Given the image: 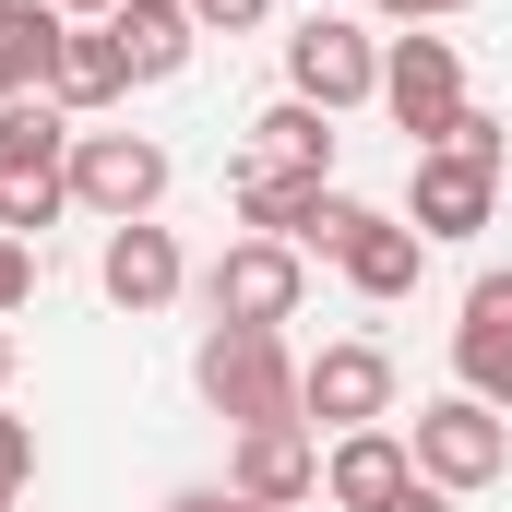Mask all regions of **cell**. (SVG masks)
<instances>
[{"instance_id":"cell-7","label":"cell","mask_w":512,"mask_h":512,"mask_svg":"<svg viewBox=\"0 0 512 512\" xmlns=\"http://www.w3.org/2000/svg\"><path fill=\"white\" fill-rule=\"evenodd\" d=\"M298 298H310V262L286 251V239H239V251H215V274H203V310L215 322H262V334H286Z\"/></svg>"},{"instance_id":"cell-8","label":"cell","mask_w":512,"mask_h":512,"mask_svg":"<svg viewBox=\"0 0 512 512\" xmlns=\"http://www.w3.org/2000/svg\"><path fill=\"white\" fill-rule=\"evenodd\" d=\"M286 84H298L310 108H370V96H382V48H370L346 12H310V24L286 36Z\"/></svg>"},{"instance_id":"cell-6","label":"cell","mask_w":512,"mask_h":512,"mask_svg":"<svg viewBox=\"0 0 512 512\" xmlns=\"http://www.w3.org/2000/svg\"><path fill=\"white\" fill-rule=\"evenodd\" d=\"M382 108L417 131V155H429L441 131L465 120V48H453V36H417V24H405V36L382 48Z\"/></svg>"},{"instance_id":"cell-1","label":"cell","mask_w":512,"mask_h":512,"mask_svg":"<svg viewBox=\"0 0 512 512\" xmlns=\"http://www.w3.org/2000/svg\"><path fill=\"white\" fill-rule=\"evenodd\" d=\"M60 203H72V108L12 96V108H0V227L36 239Z\"/></svg>"},{"instance_id":"cell-27","label":"cell","mask_w":512,"mask_h":512,"mask_svg":"<svg viewBox=\"0 0 512 512\" xmlns=\"http://www.w3.org/2000/svg\"><path fill=\"white\" fill-rule=\"evenodd\" d=\"M393 512H453V489H429V477H417V489H405Z\"/></svg>"},{"instance_id":"cell-25","label":"cell","mask_w":512,"mask_h":512,"mask_svg":"<svg viewBox=\"0 0 512 512\" xmlns=\"http://www.w3.org/2000/svg\"><path fill=\"white\" fill-rule=\"evenodd\" d=\"M12 96H36V72H24V60H12V36H0V108H12Z\"/></svg>"},{"instance_id":"cell-2","label":"cell","mask_w":512,"mask_h":512,"mask_svg":"<svg viewBox=\"0 0 512 512\" xmlns=\"http://www.w3.org/2000/svg\"><path fill=\"white\" fill-rule=\"evenodd\" d=\"M191 382H203V405H215L227 429L298 417V358H286V334H262V322H215L203 358H191Z\"/></svg>"},{"instance_id":"cell-26","label":"cell","mask_w":512,"mask_h":512,"mask_svg":"<svg viewBox=\"0 0 512 512\" xmlns=\"http://www.w3.org/2000/svg\"><path fill=\"white\" fill-rule=\"evenodd\" d=\"M393 24H441V12H465V0H382Z\"/></svg>"},{"instance_id":"cell-4","label":"cell","mask_w":512,"mask_h":512,"mask_svg":"<svg viewBox=\"0 0 512 512\" xmlns=\"http://www.w3.org/2000/svg\"><path fill=\"white\" fill-rule=\"evenodd\" d=\"M72 203L108 215V227L155 215L167 203V143L155 131H72Z\"/></svg>"},{"instance_id":"cell-24","label":"cell","mask_w":512,"mask_h":512,"mask_svg":"<svg viewBox=\"0 0 512 512\" xmlns=\"http://www.w3.org/2000/svg\"><path fill=\"white\" fill-rule=\"evenodd\" d=\"M191 24L203 36H251V24H274V0H191Z\"/></svg>"},{"instance_id":"cell-11","label":"cell","mask_w":512,"mask_h":512,"mask_svg":"<svg viewBox=\"0 0 512 512\" xmlns=\"http://www.w3.org/2000/svg\"><path fill=\"white\" fill-rule=\"evenodd\" d=\"M405 489H417L405 429H346V441L322 453V501H334V512H393Z\"/></svg>"},{"instance_id":"cell-14","label":"cell","mask_w":512,"mask_h":512,"mask_svg":"<svg viewBox=\"0 0 512 512\" xmlns=\"http://www.w3.org/2000/svg\"><path fill=\"white\" fill-rule=\"evenodd\" d=\"M108 48H120L131 84H167V72H191L203 24H191V0H120V12H108Z\"/></svg>"},{"instance_id":"cell-3","label":"cell","mask_w":512,"mask_h":512,"mask_svg":"<svg viewBox=\"0 0 512 512\" xmlns=\"http://www.w3.org/2000/svg\"><path fill=\"white\" fill-rule=\"evenodd\" d=\"M405 453H417V477L429 489H489L512 465V429H501V405H477V393H441V405H417V429H405Z\"/></svg>"},{"instance_id":"cell-5","label":"cell","mask_w":512,"mask_h":512,"mask_svg":"<svg viewBox=\"0 0 512 512\" xmlns=\"http://www.w3.org/2000/svg\"><path fill=\"white\" fill-rule=\"evenodd\" d=\"M298 417L334 429V441H346V429H382L393 417V358L370 334H334L322 358H298Z\"/></svg>"},{"instance_id":"cell-30","label":"cell","mask_w":512,"mask_h":512,"mask_svg":"<svg viewBox=\"0 0 512 512\" xmlns=\"http://www.w3.org/2000/svg\"><path fill=\"white\" fill-rule=\"evenodd\" d=\"M0 393H12V334H0Z\"/></svg>"},{"instance_id":"cell-31","label":"cell","mask_w":512,"mask_h":512,"mask_svg":"<svg viewBox=\"0 0 512 512\" xmlns=\"http://www.w3.org/2000/svg\"><path fill=\"white\" fill-rule=\"evenodd\" d=\"M227 512H274V501H239V489H227Z\"/></svg>"},{"instance_id":"cell-23","label":"cell","mask_w":512,"mask_h":512,"mask_svg":"<svg viewBox=\"0 0 512 512\" xmlns=\"http://www.w3.org/2000/svg\"><path fill=\"white\" fill-rule=\"evenodd\" d=\"M24 477H36V429L0 417V501H24Z\"/></svg>"},{"instance_id":"cell-10","label":"cell","mask_w":512,"mask_h":512,"mask_svg":"<svg viewBox=\"0 0 512 512\" xmlns=\"http://www.w3.org/2000/svg\"><path fill=\"white\" fill-rule=\"evenodd\" d=\"M501 215V167H477V155H417V179H405V227L417 239H477Z\"/></svg>"},{"instance_id":"cell-29","label":"cell","mask_w":512,"mask_h":512,"mask_svg":"<svg viewBox=\"0 0 512 512\" xmlns=\"http://www.w3.org/2000/svg\"><path fill=\"white\" fill-rule=\"evenodd\" d=\"M167 512H227V489H179V501H167Z\"/></svg>"},{"instance_id":"cell-20","label":"cell","mask_w":512,"mask_h":512,"mask_svg":"<svg viewBox=\"0 0 512 512\" xmlns=\"http://www.w3.org/2000/svg\"><path fill=\"white\" fill-rule=\"evenodd\" d=\"M358 227H370V203H358V191H322V203H310V227H298L286 251H298V262H310V251L334 262V251H346V239H358Z\"/></svg>"},{"instance_id":"cell-19","label":"cell","mask_w":512,"mask_h":512,"mask_svg":"<svg viewBox=\"0 0 512 512\" xmlns=\"http://www.w3.org/2000/svg\"><path fill=\"white\" fill-rule=\"evenodd\" d=\"M0 36H12V60H24V72H36V96H48V60H60L72 12H48V0H12V12H0Z\"/></svg>"},{"instance_id":"cell-32","label":"cell","mask_w":512,"mask_h":512,"mask_svg":"<svg viewBox=\"0 0 512 512\" xmlns=\"http://www.w3.org/2000/svg\"><path fill=\"white\" fill-rule=\"evenodd\" d=\"M0 12H12V0H0Z\"/></svg>"},{"instance_id":"cell-18","label":"cell","mask_w":512,"mask_h":512,"mask_svg":"<svg viewBox=\"0 0 512 512\" xmlns=\"http://www.w3.org/2000/svg\"><path fill=\"white\" fill-rule=\"evenodd\" d=\"M322 191H334V179H298V167H262L251 155V167H239V227H251V239H298Z\"/></svg>"},{"instance_id":"cell-12","label":"cell","mask_w":512,"mask_h":512,"mask_svg":"<svg viewBox=\"0 0 512 512\" xmlns=\"http://www.w3.org/2000/svg\"><path fill=\"white\" fill-rule=\"evenodd\" d=\"M453 370H465V393H477V405H501V417H512V274H477V286H465Z\"/></svg>"},{"instance_id":"cell-13","label":"cell","mask_w":512,"mask_h":512,"mask_svg":"<svg viewBox=\"0 0 512 512\" xmlns=\"http://www.w3.org/2000/svg\"><path fill=\"white\" fill-rule=\"evenodd\" d=\"M96 286H108L131 322H143V310H167V298L191 286V262H179V239H167L155 215H131V227H108V262H96Z\"/></svg>"},{"instance_id":"cell-17","label":"cell","mask_w":512,"mask_h":512,"mask_svg":"<svg viewBox=\"0 0 512 512\" xmlns=\"http://www.w3.org/2000/svg\"><path fill=\"white\" fill-rule=\"evenodd\" d=\"M108 96H131V72H120V48H108V24H72L60 36V60H48V108H108Z\"/></svg>"},{"instance_id":"cell-16","label":"cell","mask_w":512,"mask_h":512,"mask_svg":"<svg viewBox=\"0 0 512 512\" xmlns=\"http://www.w3.org/2000/svg\"><path fill=\"white\" fill-rule=\"evenodd\" d=\"M251 155H262V167H298V179H334V108L274 96V108L251 120Z\"/></svg>"},{"instance_id":"cell-28","label":"cell","mask_w":512,"mask_h":512,"mask_svg":"<svg viewBox=\"0 0 512 512\" xmlns=\"http://www.w3.org/2000/svg\"><path fill=\"white\" fill-rule=\"evenodd\" d=\"M48 12H72V24H108V12H120V0H48Z\"/></svg>"},{"instance_id":"cell-21","label":"cell","mask_w":512,"mask_h":512,"mask_svg":"<svg viewBox=\"0 0 512 512\" xmlns=\"http://www.w3.org/2000/svg\"><path fill=\"white\" fill-rule=\"evenodd\" d=\"M441 143H453V155H477V167H501V155H512V131L489 120V108H465V120L441 131ZM441 143H429V155H441Z\"/></svg>"},{"instance_id":"cell-33","label":"cell","mask_w":512,"mask_h":512,"mask_svg":"<svg viewBox=\"0 0 512 512\" xmlns=\"http://www.w3.org/2000/svg\"><path fill=\"white\" fill-rule=\"evenodd\" d=\"M0 512H12V501H0Z\"/></svg>"},{"instance_id":"cell-15","label":"cell","mask_w":512,"mask_h":512,"mask_svg":"<svg viewBox=\"0 0 512 512\" xmlns=\"http://www.w3.org/2000/svg\"><path fill=\"white\" fill-rule=\"evenodd\" d=\"M334 262H346V286H358V298H417V274H429V239H417L405 215H382V203H370V227H358Z\"/></svg>"},{"instance_id":"cell-9","label":"cell","mask_w":512,"mask_h":512,"mask_svg":"<svg viewBox=\"0 0 512 512\" xmlns=\"http://www.w3.org/2000/svg\"><path fill=\"white\" fill-rule=\"evenodd\" d=\"M227 489L298 512L310 489H322V429H310V417H262V429H239V441H227Z\"/></svg>"},{"instance_id":"cell-22","label":"cell","mask_w":512,"mask_h":512,"mask_svg":"<svg viewBox=\"0 0 512 512\" xmlns=\"http://www.w3.org/2000/svg\"><path fill=\"white\" fill-rule=\"evenodd\" d=\"M24 298H36V239H12V227H0V322H12Z\"/></svg>"}]
</instances>
